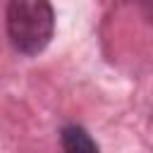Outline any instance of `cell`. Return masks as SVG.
<instances>
[{
  "instance_id": "cell-1",
  "label": "cell",
  "mask_w": 153,
  "mask_h": 153,
  "mask_svg": "<svg viewBox=\"0 0 153 153\" xmlns=\"http://www.w3.org/2000/svg\"><path fill=\"white\" fill-rule=\"evenodd\" d=\"M5 29L17 53L38 55L55 33V10L45 0H14L5 10Z\"/></svg>"
},
{
  "instance_id": "cell-2",
  "label": "cell",
  "mask_w": 153,
  "mask_h": 153,
  "mask_svg": "<svg viewBox=\"0 0 153 153\" xmlns=\"http://www.w3.org/2000/svg\"><path fill=\"white\" fill-rule=\"evenodd\" d=\"M60 143L65 153H100L93 136L79 124H65L60 129Z\"/></svg>"
}]
</instances>
